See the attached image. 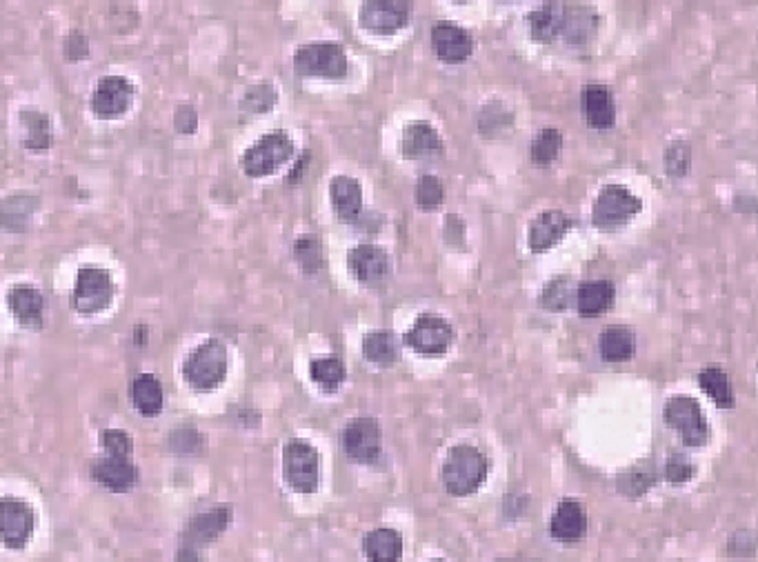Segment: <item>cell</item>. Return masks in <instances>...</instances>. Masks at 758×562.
Masks as SVG:
<instances>
[{
	"label": "cell",
	"instance_id": "5",
	"mask_svg": "<svg viewBox=\"0 0 758 562\" xmlns=\"http://www.w3.org/2000/svg\"><path fill=\"white\" fill-rule=\"evenodd\" d=\"M294 72L303 78L341 80L349 72V60L338 43H307L296 49Z\"/></svg>",
	"mask_w": 758,
	"mask_h": 562
},
{
	"label": "cell",
	"instance_id": "7",
	"mask_svg": "<svg viewBox=\"0 0 758 562\" xmlns=\"http://www.w3.org/2000/svg\"><path fill=\"white\" fill-rule=\"evenodd\" d=\"M283 478L298 494H314L321 480V458L305 440H289L283 449Z\"/></svg>",
	"mask_w": 758,
	"mask_h": 562
},
{
	"label": "cell",
	"instance_id": "2",
	"mask_svg": "<svg viewBox=\"0 0 758 562\" xmlns=\"http://www.w3.org/2000/svg\"><path fill=\"white\" fill-rule=\"evenodd\" d=\"M487 469L490 463L481 449L456 445L443 465V485L452 496H470L485 483Z\"/></svg>",
	"mask_w": 758,
	"mask_h": 562
},
{
	"label": "cell",
	"instance_id": "43",
	"mask_svg": "<svg viewBox=\"0 0 758 562\" xmlns=\"http://www.w3.org/2000/svg\"><path fill=\"white\" fill-rule=\"evenodd\" d=\"M694 476V465L681 454H674L667 460L665 467V478L670 480L672 485H683Z\"/></svg>",
	"mask_w": 758,
	"mask_h": 562
},
{
	"label": "cell",
	"instance_id": "22",
	"mask_svg": "<svg viewBox=\"0 0 758 562\" xmlns=\"http://www.w3.org/2000/svg\"><path fill=\"white\" fill-rule=\"evenodd\" d=\"M41 207V200L32 194H12L0 200V232L23 234Z\"/></svg>",
	"mask_w": 758,
	"mask_h": 562
},
{
	"label": "cell",
	"instance_id": "20",
	"mask_svg": "<svg viewBox=\"0 0 758 562\" xmlns=\"http://www.w3.org/2000/svg\"><path fill=\"white\" fill-rule=\"evenodd\" d=\"M550 534L558 543H581L587 536L585 507L576 503V500H563V503H558L550 520Z\"/></svg>",
	"mask_w": 758,
	"mask_h": 562
},
{
	"label": "cell",
	"instance_id": "13",
	"mask_svg": "<svg viewBox=\"0 0 758 562\" xmlns=\"http://www.w3.org/2000/svg\"><path fill=\"white\" fill-rule=\"evenodd\" d=\"M407 345L423 356H443L454 343V329L441 316L425 314L407 331Z\"/></svg>",
	"mask_w": 758,
	"mask_h": 562
},
{
	"label": "cell",
	"instance_id": "24",
	"mask_svg": "<svg viewBox=\"0 0 758 562\" xmlns=\"http://www.w3.org/2000/svg\"><path fill=\"white\" fill-rule=\"evenodd\" d=\"M567 3H545L530 14V27L536 43L556 45L563 40Z\"/></svg>",
	"mask_w": 758,
	"mask_h": 562
},
{
	"label": "cell",
	"instance_id": "12",
	"mask_svg": "<svg viewBox=\"0 0 758 562\" xmlns=\"http://www.w3.org/2000/svg\"><path fill=\"white\" fill-rule=\"evenodd\" d=\"M412 5L407 0H367L361 5V27L369 34L392 36L410 23Z\"/></svg>",
	"mask_w": 758,
	"mask_h": 562
},
{
	"label": "cell",
	"instance_id": "26",
	"mask_svg": "<svg viewBox=\"0 0 758 562\" xmlns=\"http://www.w3.org/2000/svg\"><path fill=\"white\" fill-rule=\"evenodd\" d=\"M616 289L610 280H587L576 289V307L583 318H598L612 307Z\"/></svg>",
	"mask_w": 758,
	"mask_h": 562
},
{
	"label": "cell",
	"instance_id": "15",
	"mask_svg": "<svg viewBox=\"0 0 758 562\" xmlns=\"http://www.w3.org/2000/svg\"><path fill=\"white\" fill-rule=\"evenodd\" d=\"M432 49L445 63H463L474 52V38L461 25L441 20L432 27Z\"/></svg>",
	"mask_w": 758,
	"mask_h": 562
},
{
	"label": "cell",
	"instance_id": "21",
	"mask_svg": "<svg viewBox=\"0 0 758 562\" xmlns=\"http://www.w3.org/2000/svg\"><path fill=\"white\" fill-rule=\"evenodd\" d=\"M572 229V218L558 212V209H550V212L538 214L530 225V249L534 254H543L547 249H552L558 240H563L567 232Z\"/></svg>",
	"mask_w": 758,
	"mask_h": 562
},
{
	"label": "cell",
	"instance_id": "17",
	"mask_svg": "<svg viewBox=\"0 0 758 562\" xmlns=\"http://www.w3.org/2000/svg\"><path fill=\"white\" fill-rule=\"evenodd\" d=\"M401 154L410 160H423V163H430V160H438L445 154V145L430 123H425V120H414V123L407 125L403 132Z\"/></svg>",
	"mask_w": 758,
	"mask_h": 562
},
{
	"label": "cell",
	"instance_id": "29",
	"mask_svg": "<svg viewBox=\"0 0 758 562\" xmlns=\"http://www.w3.org/2000/svg\"><path fill=\"white\" fill-rule=\"evenodd\" d=\"M363 554L369 562H398L403 556V538L390 527H378L363 538Z\"/></svg>",
	"mask_w": 758,
	"mask_h": 562
},
{
	"label": "cell",
	"instance_id": "10",
	"mask_svg": "<svg viewBox=\"0 0 758 562\" xmlns=\"http://www.w3.org/2000/svg\"><path fill=\"white\" fill-rule=\"evenodd\" d=\"M345 454L356 463L372 465L383 456V431L376 418H354L341 434Z\"/></svg>",
	"mask_w": 758,
	"mask_h": 562
},
{
	"label": "cell",
	"instance_id": "25",
	"mask_svg": "<svg viewBox=\"0 0 758 562\" xmlns=\"http://www.w3.org/2000/svg\"><path fill=\"white\" fill-rule=\"evenodd\" d=\"M18 120L25 129L23 147L27 152H47L54 145V125L52 118L36 107H23L18 112Z\"/></svg>",
	"mask_w": 758,
	"mask_h": 562
},
{
	"label": "cell",
	"instance_id": "38",
	"mask_svg": "<svg viewBox=\"0 0 758 562\" xmlns=\"http://www.w3.org/2000/svg\"><path fill=\"white\" fill-rule=\"evenodd\" d=\"M414 198H416V205L418 207L427 209V212H430V209H436L445 200V187H443V183L436 176L425 174V176L418 178Z\"/></svg>",
	"mask_w": 758,
	"mask_h": 562
},
{
	"label": "cell",
	"instance_id": "40",
	"mask_svg": "<svg viewBox=\"0 0 758 562\" xmlns=\"http://www.w3.org/2000/svg\"><path fill=\"white\" fill-rule=\"evenodd\" d=\"M101 447L105 456L129 458L134 454V438L123 429H105L101 431Z\"/></svg>",
	"mask_w": 758,
	"mask_h": 562
},
{
	"label": "cell",
	"instance_id": "42",
	"mask_svg": "<svg viewBox=\"0 0 758 562\" xmlns=\"http://www.w3.org/2000/svg\"><path fill=\"white\" fill-rule=\"evenodd\" d=\"M63 54L67 60L72 63H81V60H87L92 56V45H89V38L81 32H69L65 43H63Z\"/></svg>",
	"mask_w": 758,
	"mask_h": 562
},
{
	"label": "cell",
	"instance_id": "1",
	"mask_svg": "<svg viewBox=\"0 0 758 562\" xmlns=\"http://www.w3.org/2000/svg\"><path fill=\"white\" fill-rule=\"evenodd\" d=\"M183 378L194 391H214L227 378V347L209 338L194 347L183 360Z\"/></svg>",
	"mask_w": 758,
	"mask_h": 562
},
{
	"label": "cell",
	"instance_id": "33",
	"mask_svg": "<svg viewBox=\"0 0 758 562\" xmlns=\"http://www.w3.org/2000/svg\"><path fill=\"white\" fill-rule=\"evenodd\" d=\"M309 376H312L314 383L325 389V391H336L345 383L347 371L341 358L336 356H325V358H316L309 365Z\"/></svg>",
	"mask_w": 758,
	"mask_h": 562
},
{
	"label": "cell",
	"instance_id": "46",
	"mask_svg": "<svg viewBox=\"0 0 758 562\" xmlns=\"http://www.w3.org/2000/svg\"><path fill=\"white\" fill-rule=\"evenodd\" d=\"M434 562H443V560H434Z\"/></svg>",
	"mask_w": 758,
	"mask_h": 562
},
{
	"label": "cell",
	"instance_id": "30",
	"mask_svg": "<svg viewBox=\"0 0 758 562\" xmlns=\"http://www.w3.org/2000/svg\"><path fill=\"white\" fill-rule=\"evenodd\" d=\"M636 336L630 327L612 325L601 334V356L605 363H627L634 358Z\"/></svg>",
	"mask_w": 758,
	"mask_h": 562
},
{
	"label": "cell",
	"instance_id": "8",
	"mask_svg": "<svg viewBox=\"0 0 758 562\" xmlns=\"http://www.w3.org/2000/svg\"><path fill=\"white\" fill-rule=\"evenodd\" d=\"M665 423L678 431L685 447H703L710 440V427L701 405L692 396H674L663 409Z\"/></svg>",
	"mask_w": 758,
	"mask_h": 562
},
{
	"label": "cell",
	"instance_id": "32",
	"mask_svg": "<svg viewBox=\"0 0 758 562\" xmlns=\"http://www.w3.org/2000/svg\"><path fill=\"white\" fill-rule=\"evenodd\" d=\"M363 356L369 363L390 367L398 356L396 338L392 331H372V334H367L363 338Z\"/></svg>",
	"mask_w": 758,
	"mask_h": 562
},
{
	"label": "cell",
	"instance_id": "35",
	"mask_svg": "<svg viewBox=\"0 0 758 562\" xmlns=\"http://www.w3.org/2000/svg\"><path fill=\"white\" fill-rule=\"evenodd\" d=\"M563 147V134L554 127H547L543 132H538L532 143V160L538 167H550L554 160L561 154Z\"/></svg>",
	"mask_w": 758,
	"mask_h": 562
},
{
	"label": "cell",
	"instance_id": "19",
	"mask_svg": "<svg viewBox=\"0 0 758 562\" xmlns=\"http://www.w3.org/2000/svg\"><path fill=\"white\" fill-rule=\"evenodd\" d=\"M7 307L16 318V323L23 327L38 329L43 325V311H45V298L43 291L29 285V283H16L7 289Z\"/></svg>",
	"mask_w": 758,
	"mask_h": 562
},
{
	"label": "cell",
	"instance_id": "31",
	"mask_svg": "<svg viewBox=\"0 0 758 562\" xmlns=\"http://www.w3.org/2000/svg\"><path fill=\"white\" fill-rule=\"evenodd\" d=\"M698 385H701L705 394L714 400L716 407H721V409L734 407L736 403L734 389H732L730 378H727V374L721 367H716V365L705 367L701 374H698Z\"/></svg>",
	"mask_w": 758,
	"mask_h": 562
},
{
	"label": "cell",
	"instance_id": "28",
	"mask_svg": "<svg viewBox=\"0 0 758 562\" xmlns=\"http://www.w3.org/2000/svg\"><path fill=\"white\" fill-rule=\"evenodd\" d=\"M129 396H132L134 409L143 418H156L163 411V405H165L163 385L154 374H138L132 380Z\"/></svg>",
	"mask_w": 758,
	"mask_h": 562
},
{
	"label": "cell",
	"instance_id": "39",
	"mask_svg": "<svg viewBox=\"0 0 758 562\" xmlns=\"http://www.w3.org/2000/svg\"><path fill=\"white\" fill-rule=\"evenodd\" d=\"M169 447H172L174 454L196 456L203 451L205 438H203L201 431L194 429V427H181V429L172 431V436H169Z\"/></svg>",
	"mask_w": 758,
	"mask_h": 562
},
{
	"label": "cell",
	"instance_id": "6",
	"mask_svg": "<svg viewBox=\"0 0 758 562\" xmlns=\"http://www.w3.org/2000/svg\"><path fill=\"white\" fill-rule=\"evenodd\" d=\"M643 203L623 185H607L596 196L592 207V225L601 232H616L641 214Z\"/></svg>",
	"mask_w": 758,
	"mask_h": 562
},
{
	"label": "cell",
	"instance_id": "11",
	"mask_svg": "<svg viewBox=\"0 0 758 562\" xmlns=\"http://www.w3.org/2000/svg\"><path fill=\"white\" fill-rule=\"evenodd\" d=\"M34 507L23 498H0V540L9 549H23L34 534Z\"/></svg>",
	"mask_w": 758,
	"mask_h": 562
},
{
	"label": "cell",
	"instance_id": "27",
	"mask_svg": "<svg viewBox=\"0 0 758 562\" xmlns=\"http://www.w3.org/2000/svg\"><path fill=\"white\" fill-rule=\"evenodd\" d=\"M585 118L592 129H612L616 123V107L612 92L605 85L592 83L585 87Z\"/></svg>",
	"mask_w": 758,
	"mask_h": 562
},
{
	"label": "cell",
	"instance_id": "45",
	"mask_svg": "<svg viewBox=\"0 0 758 562\" xmlns=\"http://www.w3.org/2000/svg\"><path fill=\"white\" fill-rule=\"evenodd\" d=\"M309 152H305V156H303V160H301V163H298L296 167H294V174L292 176H289L287 178V183H294V180H301V176L305 174L303 172V169H305V165H307V160H309V156H307Z\"/></svg>",
	"mask_w": 758,
	"mask_h": 562
},
{
	"label": "cell",
	"instance_id": "44",
	"mask_svg": "<svg viewBox=\"0 0 758 562\" xmlns=\"http://www.w3.org/2000/svg\"><path fill=\"white\" fill-rule=\"evenodd\" d=\"M174 129L183 136H192L198 129V114L192 105H181L174 112Z\"/></svg>",
	"mask_w": 758,
	"mask_h": 562
},
{
	"label": "cell",
	"instance_id": "16",
	"mask_svg": "<svg viewBox=\"0 0 758 562\" xmlns=\"http://www.w3.org/2000/svg\"><path fill=\"white\" fill-rule=\"evenodd\" d=\"M347 267L349 272L356 276L358 283L378 285L390 274V256H387L383 247L363 243L356 245L352 252L347 254Z\"/></svg>",
	"mask_w": 758,
	"mask_h": 562
},
{
	"label": "cell",
	"instance_id": "41",
	"mask_svg": "<svg viewBox=\"0 0 758 562\" xmlns=\"http://www.w3.org/2000/svg\"><path fill=\"white\" fill-rule=\"evenodd\" d=\"M692 165V149L687 143H672L665 152V169L667 176L681 178L690 172Z\"/></svg>",
	"mask_w": 758,
	"mask_h": 562
},
{
	"label": "cell",
	"instance_id": "37",
	"mask_svg": "<svg viewBox=\"0 0 758 562\" xmlns=\"http://www.w3.org/2000/svg\"><path fill=\"white\" fill-rule=\"evenodd\" d=\"M574 296H576V291H574L572 278L558 276V278L552 280L550 285H547V287L543 289L541 305H543L545 309H550V311H561V309H567V307L572 305Z\"/></svg>",
	"mask_w": 758,
	"mask_h": 562
},
{
	"label": "cell",
	"instance_id": "36",
	"mask_svg": "<svg viewBox=\"0 0 758 562\" xmlns=\"http://www.w3.org/2000/svg\"><path fill=\"white\" fill-rule=\"evenodd\" d=\"M278 92L272 83H258L252 85L241 98V112L243 114H265L276 105Z\"/></svg>",
	"mask_w": 758,
	"mask_h": 562
},
{
	"label": "cell",
	"instance_id": "18",
	"mask_svg": "<svg viewBox=\"0 0 758 562\" xmlns=\"http://www.w3.org/2000/svg\"><path fill=\"white\" fill-rule=\"evenodd\" d=\"M92 478L98 485L123 494V491L134 489L138 483V467L129 458H116V456H98L92 460Z\"/></svg>",
	"mask_w": 758,
	"mask_h": 562
},
{
	"label": "cell",
	"instance_id": "34",
	"mask_svg": "<svg viewBox=\"0 0 758 562\" xmlns=\"http://www.w3.org/2000/svg\"><path fill=\"white\" fill-rule=\"evenodd\" d=\"M294 258H296L298 267L303 269V274L316 276L325 265L321 240H318L316 236H309V234L301 236L294 243Z\"/></svg>",
	"mask_w": 758,
	"mask_h": 562
},
{
	"label": "cell",
	"instance_id": "23",
	"mask_svg": "<svg viewBox=\"0 0 758 562\" xmlns=\"http://www.w3.org/2000/svg\"><path fill=\"white\" fill-rule=\"evenodd\" d=\"M329 198H332L336 216L345 223H356L363 214V187L352 176H336L329 183Z\"/></svg>",
	"mask_w": 758,
	"mask_h": 562
},
{
	"label": "cell",
	"instance_id": "9",
	"mask_svg": "<svg viewBox=\"0 0 758 562\" xmlns=\"http://www.w3.org/2000/svg\"><path fill=\"white\" fill-rule=\"evenodd\" d=\"M134 98H136V87L132 80L118 74L103 76L94 87L89 107H92V114L96 118L116 120L132 109Z\"/></svg>",
	"mask_w": 758,
	"mask_h": 562
},
{
	"label": "cell",
	"instance_id": "4",
	"mask_svg": "<svg viewBox=\"0 0 758 562\" xmlns=\"http://www.w3.org/2000/svg\"><path fill=\"white\" fill-rule=\"evenodd\" d=\"M116 298L114 274L105 267L83 265L76 274V287L69 305L81 316H96L109 309Z\"/></svg>",
	"mask_w": 758,
	"mask_h": 562
},
{
	"label": "cell",
	"instance_id": "14",
	"mask_svg": "<svg viewBox=\"0 0 758 562\" xmlns=\"http://www.w3.org/2000/svg\"><path fill=\"white\" fill-rule=\"evenodd\" d=\"M229 520H232V507L218 505L203 514H196L189 520L183 531V545L185 549H192L196 554H201V549L223 534L227 529Z\"/></svg>",
	"mask_w": 758,
	"mask_h": 562
},
{
	"label": "cell",
	"instance_id": "3",
	"mask_svg": "<svg viewBox=\"0 0 758 562\" xmlns=\"http://www.w3.org/2000/svg\"><path fill=\"white\" fill-rule=\"evenodd\" d=\"M296 145L285 129L267 132L256 143L245 149L241 156V169L249 178H265L276 174L285 163L294 158Z\"/></svg>",
	"mask_w": 758,
	"mask_h": 562
}]
</instances>
